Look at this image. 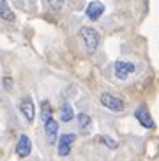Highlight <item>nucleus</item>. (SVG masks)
<instances>
[{"label": "nucleus", "instance_id": "1", "mask_svg": "<svg viewBox=\"0 0 159 161\" xmlns=\"http://www.w3.org/2000/svg\"><path fill=\"white\" fill-rule=\"evenodd\" d=\"M80 37L85 44V50L89 53H94L99 46V34L97 30L90 29V27H81L80 29Z\"/></svg>", "mask_w": 159, "mask_h": 161}, {"label": "nucleus", "instance_id": "2", "mask_svg": "<svg viewBox=\"0 0 159 161\" xmlns=\"http://www.w3.org/2000/svg\"><path fill=\"white\" fill-rule=\"evenodd\" d=\"M99 101H101V104H103L104 108L112 110V112H124V108H126V104H124V101L120 99V97H115V96L112 94H101V97H99Z\"/></svg>", "mask_w": 159, "mask_h": 161}, {"label": "nucleus", "instance_id": "3", "mask_svg": "<svg viewBox=\"0 0 159 161\" xmlns=\"http://www.w3.org/2000/svg\"><path fill=\"white\" fill-rule=\"evenodd\" d=\"M76 140V135L74 133H66V135H62L60 140H58V156H67L71 152V145L74 143Z\"/></svg>", "mask_w": 159, "mask_h": 161}, {"label": "nucleus", "instance_id": "4", "mask_svg": "<svg viewBox=\"0 0 159 161\" xmlns=\"http://www.w3.org/2000/svg\"><path fill=\"white\" fill-rule=\"evenodd\" d=\"M134 117L138 119V122L143 126V128H147V129H154V120H152V117H150V112L145 108V106H138L136 108V112H134Z\"/></svg>", "mask_w": 159, "mask_h": 161}, {"label": "nucleus", "instance_id": "5", "mask_svg": "<svg viewBox=\"0 0 159 161\" xmlns=\"http://www.w3.org/2000/svg\"><path fill=\"white\" fill-rule=\"evenodd\" d=\"M133 71H134V64H131V62H126V60L115 62V76L118 80H126Z\"/></svg>", "mask_w": 159, "mask_h": 161}, {"label": "nucleus", "instance_id": "6", "mask_svg": "<svg viewBox=\"0 0 159 161\" xmlns=\"http://www.w3.org/2000/svg\"><path fill=\"white\" fill-rule=\"evenodd\" d=\"M19 110H21V114H23V117L27 119L28 122H32L34 117H36V104H34L32 97H23L21 99V103H19Z\"/></svg>", "mask_w": 159, "mask_h": 161}, {"label": "nucleus", "instance_id": "7", "mask_svg": "<svg viewBox=\"0 0 159 161\" xmlns=\"http://www.w3.org/2000/svg\"><path fill=\"white\" fill-rule=\"evenodd\" d=\"M87 18L92 19V21H96V19H99L101 16H103L104 13V5L103 2H99V0H94V2H90L89 5H87Z\"/></svg>", "mask_w": 159, "mask_h": 161}, {"label": "nucleus", "instance_id": "8", "mask_svg": "<svg viewBox=\"0 0 159 161\" xmlns=\"http://www.w3.org/2000/svg\"><path fill=\"white\" fill-rule=\"evenodd\" d=\"M30 152H32V142H30V138L27 135H21L18 143H16V154L19 158H27Z\"/></svg>", "mask_w": 159, "mask_h": 161}, {"label": "nucleus", "instance_id": "9", "mask_svg": "<svg viewBox=\"0 0 159 161\" xmlns=\"http://www.w3.org/2000/svg\"><path fill=\"white\" fill-rule=\"evenodd\" d=\"M44 133H46V138L48 142L53 143L57 140V133H58V122H57L55 119H50V120H46L44 122Z\"/></svg>", "mask_w": 159, "mask_h": 161}, {"label": "nucleus", "instance_id": "10", "mask_svg": "<svg viewBox=\"0 0 159 161\" xmlns=\"http://www.w3.org/2000/svg\"><path fill=\"white\" fill-rule=\"evenodd\" d=\"M0 18L5 21H14V13L11 11L7 0H0Z\"/></svg>", "mask_w": 159, "mask_h": 161}, {"label": "nucleus", "instance_id": "11", "mask_svg": "<svg viewBox=\"0 0 159 161\" xmlns=\"http://www.w3.org/2000/svg\"><path fill=\"white\" fill-rule=\"evenodd\" d=\"M74 119V112H73V108H71V104L64 103L60 106V120L62 122H71Z\"/></svg>", "mask_w": 159, "mask_h": 161}, {"label": "nucleus", "instance_id": "12", "mask_svg": "<svg viewBox=\"0 0 159 161\" xmlns=\"http://www.w3.org/2000/svg\"><path fill=\"white\" fill-rule=\"evenodd\" d=\"M41 119L44 122L52 119V106H50L48 101H42V104H41Z\"/></svg>", "mask_w": 159, "mask_h": 161}, {"label": "nucleus", "instance_id": "13", "mask_svg": "<svg viewBox=\"0 0 159 161\" xmlns=\"http://www.w3.org/2000/svg\"><path fill=\"white\" fill-rule=\"evenodd\" d=\"M90 124H92V120H90V117L87 114H80L78 115V126H80V129H89Z\"/></svg>", "mask_w": 159, "mask_h": 161}, {"label": "nucleus", "instance_id": "14", "mask_svg": "<svg viewBox=\"0 0 159 161\" xmlns=\"http://www.w3.org/2000/svg\"><path fill=\"white\" fill-rule=\"evenodd\" d=\"M46 4L52 7L53 11H60L64 7V0H46Z\"/></svg>", "mask_w": 159, "mask_h": 161}, {"label": "nucleus", "instance_id": "15", "mask_svg": "<svg viewBox=\"0 0 159 161\" xmlns=\"http://www.w3.org/2000/svg\"><path fill=\"white\" fill-rule=\"evenodd\" d=\"M101 140H103V142L106 143V145L110 147V149H117V142H115V140H112L110 136H103Z\"/></svg>", "mask_w": 159, "mask_h": 161}, {"label": "nucleus", "instance_id": "16", "mask_svg": "<svg viewBox=\"0 0 159 161\" xmlns=\"http://www.w3.org/2000/svg\"><path fill=\"white\" fill-rule=\"evenodd\" d=\"M11 87H13V80H11V78H4V89L11 90Z\"/></svg>", "mask_w": 159, "mask_h": 161}]
</instances>
